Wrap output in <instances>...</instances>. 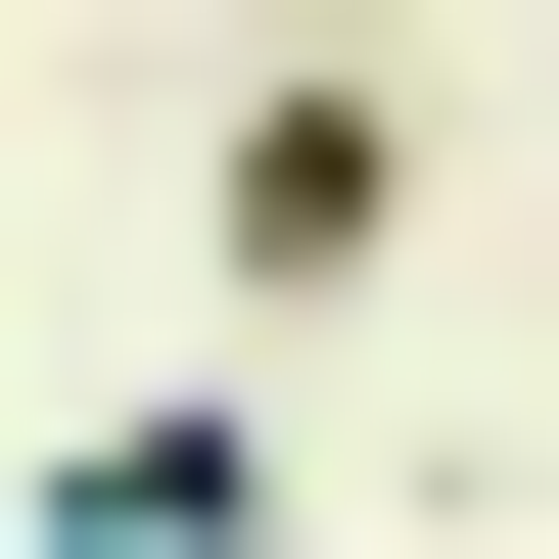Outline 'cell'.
<instances>
[{
	"instance_id": "1",
	"label": "cell",
	"mask_w": 559,
	"mask_h": 559,
	"mask_svg": "<svg viewBox=\"0 0 559 559\" xmlns=\"http://www.w3.org/2000/svg\"><path fill=\"white\" fill-rule=\"evenodd\" d=\"M187 187H234V280H280V326H326V280L419 234V94H373V47H326V94H234V140H187Z\"/></svg>"
}]
</instances>
